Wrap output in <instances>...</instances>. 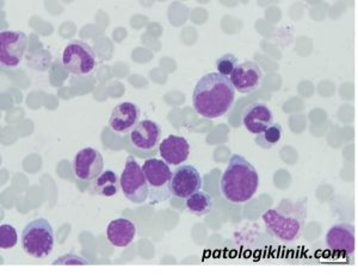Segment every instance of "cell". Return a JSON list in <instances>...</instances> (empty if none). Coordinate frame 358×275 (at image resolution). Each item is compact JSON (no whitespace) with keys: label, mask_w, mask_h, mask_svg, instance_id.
Instances as JSON below:
<instances>
[{"label":"cell","mask_w":358,"mask_h":275,"mask_svg":"<svg viewBox=\"0 0 358 275\" xmlns=\"http://www.w3.org/2000/svg\"><path fill=\"white\" fill-rule=\"evenodd\" d=\"M136 228L134 223L127 218L111 221L106 229V239L117 248H126L134 241Z\"/></svg>","instance_id":"cell-17"},{"label":"cell","mask_w":358,"mask_h":275,"mask_svg":"<svg viewBox=\"0 0 358 275\" xmlns=\"http://www.w3.org/2000/svg\"><path fill=\"white\" fill-rule=\"evenodd\" d=\"M76 177L83 181H92L104 170V160L98 150L91 147L79 150L72 162Z\"/></svg>","instance_id":"cell-11"},{"label":"cell","mask_w":358,"mask_h":275,"mask_svg":"<svg viewBox=\"0 0 358 275\" xmlns=\"http://www.w3.org/2000/svg\"><path fill=\"white\" fill-rule=\"evenodd\" d=\"M326 244L331 251L351 255L356 251V229L349 223H338L326 234Z\"/></svg>","instance_id":"cell-12"},{"label":"cell","mask_w":358,"mask_h":275,"mask_svg":"<svg viewBox=\"0 0 358 275\" xmlns=\"http://www.w3.org/2000/svg\"><path fill=\"white\" fill-rule=\"evenodd\" d=\"M123 195L129 202L143 204L148 198V185L143 174V167L134 156H128L122 175L120 178Z\"/></svg>","instance_id":"cell-7"},{"label":"cell","mask_w":358,"mask_h":275,"mask_svg":"<svg viewBox=\"0 0 358 275\" xmlns=\"http://www.w3.org/2000/svg\"><path fill=\"white\" fill-rule=\"evenodd\" d=\"M238 66V59L233 54H224L219 60L216 61V68L217 73L229 77L233 70Z\"/></svg>","instance_id":"cell-22"},{"label":"cell","mask_w":358,"mask_h":275,"mask_svg":"<svg viewBox=\"0 0 358 275\" xmlns=\"http://www.w3.org/2000/svg\"><path fill=\"white\" fill-rule=\"evenodd\" d=\"M28 49V37L22 31L6 30L0 34V61L5 68H17L21 65Z\"/></svg>","instance_id":"cell-8"},{"label":"cell","mask_w":358,"mask_h":275,"mask_svg":"<svg viewBox=\"0 0 358 275\" xmlns=\"http://www.w3.org/2000/svg\"><path fill=\"white\" fill-rule=\"evenodd\" d=\"M53 265H87V261L80 256L67 254L54 261Z\"/></svg>","instance_id":"cell-23"},{"label":"cell","mask_w":358,"mask_h":275,"mask_svg":"<svg viewBox=\"0 0 358 275\" xmlns=\"http://www.w3.org/2000/svg\"><path fill=\"white\" fill-rule=\"evenodd\" d=\"M143 170L148 185V198L153 205L171 198L172 170L166 162L150 158L143 163Z\"/></svg>","instance_id":"cell-5"},{"label":"cell","mask_w":358,"mask_h":275,"mask_svg":"<svg viewBox=\"0 0 358 275\" xmlns=\"http://www.w3.org/2000/svg\"><path fill=\"white\" fill-rule=\"evenodd\" d=\"M159 153L169 166H179L189 158L190 144L182 136L170 135L160 143Z\"/></svg>","instance_id":"cell-16"},{"label":"cell","mask_w":358,"mask_h":275,"mask_svg":"<svg viewBox=\"0 0 358 275\" xmlns=\"http://www.w3.org/2000/svg\"><path fill=\"white\" fill-rule=\"evenodd\" d=\"M162 138V128L151 119H143L131 130L129 138L131 144L138 150H153Z\"/></svg>","instance_id":"cell-15"},{"label":"cell","mask_w":358,"mask_h":275,"mask_svg":"<svg viewBox=\"0 0 358 275\" xmlns=\"http://www.w3.org/2000/svg\"><path fill=\"white\" fill-rule=\"evenodd\" d=\"M140 119V109L131 101H123L115 106L109 118V126L114 133L127 134L134 129Z\"/></svg>","instance_id":"cell-14"},{"label":"cell","mask_w":358,"mask_h":275,"mask_svg":"<svg viewBox=\"0 0 358 275\" xmlns=\"http://www.w3.org/2000/svg\"><path fill=\"white\" fill-rule=\"evenodd\" d=\"M18 242L17 230L10 224H1L0 225V248L3 251H8L16 246Z\"/></svg>","instance_id":"cell-21"},{"label":"cell","mask_w":358,"mask_h":275,"mask_svg":"<svg viewBox=\"0 0 358 275\" xmlns=\"http://www.w3.org/2000/svg\"><path fill=\"white\" fill-rule=\"evenodd\" d=\"M229 80L233 87L241 94H250L259 89L263 81V72L257 62L246 61L238 64Z\"/></svg>","instance_id":"cell-10"},{"label":"cell","mask_w":358,"mask_h":275,"mask_svg":"<svg viewBox=\"0 0 358 275\" xmlns=\"http://www.w3.org/2000/svg\"><path fill=\"white\" fill-rule=\"evenodd\" d=\"M202 184L200 172L192 165H184L172 170L171 193L177 198H189L201 191Z\"/></svg>","instance_id":"cell-9"},{"label":"cell","mask_w":358,"mask_h":275,"mask_svg":"<svg viewBox=\"0 0 358 275\" xmlns=\"http://www.w3.org/2000/svg\"><path fill=\"white\" fill-rule=\"evenodd\" d=\"M243 126L251 134L258 135L273 124V114L271 109L263 101H256L244 110Z\"/></svg>","instance_id":"cell-13"},{"label":"cell","mask_w":358,"mask_h":275,"mask_svg":"<svg viewBox=\"0 0 358 275\" xmlns=\"http://www.w3.org/2000/svg\"><path fill=\"white\" fill-rule=\"evenodd\" d=\"M185 207L187 210L192 212V215L195 216H206L212 211L213 209V199L212 195L203 192V191H199L194 195H190L187 198Z\"/></svg>","instance_id":"cell-19"},{"label":"cell","mask_w":358,"mask_h":275,"mask_svg":"<svg viewBox=\"0 0 358 275\" xmlns=\"http://www.w3.org/2000/svg\"><path fill=\"white\" fill-rule=\"evenodd\" d=\"M236 89L229 77L217 72L208 73L196 84L192 94V105L201 117L216 119L232 109Z\"/></svg>","instance_id":"cell-1"},{"label":"cell","mask_w":358,"mask_h":275,"mask_svg":"<svg viewBox=\"0 0 358 275\" xmlns=\"http://www.w3.org/2000/svg\"><path fill=\"white\" fill-rule=\"evenodd\" d=\"M121 187V182L118 175L115 173L114 170H103L97 178L92 180L91 185V191L94 195L110 198L117 195L118 190Z\"/></svg>","instance_id":"cell-18"},{"label":"cell","mask_w":358,"mask_h":275,"mask_svg":"<svg viewBox=\"0 0 358 275\" xmlns=\"http://www.w3.org/2000/svg\"><path fill=\"white\" fill-rule=\"evenodd\" d=\"M307 217V199H285L276 209L262 215L268 235L282 243H293L301 236Z\"/></svg>","instance_id":"cell-2"},{"label":"cell","mask_w":358,"mask_h":275,"mask_svg":"<svg viewBox=\"0 0 358 275\" xmlns=\"http://www.w3.org/2000/svg\"><path fill=\"white\" fill-rule=\"evenodd\" d=\"M23 251L34 259H43L54 248V231L50 223L45 218H37L27 224L22 231Z\"/></svg>","instance_id":"cell-4"},{"label":"cell","mask_w":358,"mask_h":275,"mask_svg":"<svg viewBox=\"0 0 358 275\" xmlns=\"http://www.w3.org/2000/svg\"><path fill=\"white\" fill-rule=\"evenodd\" d=\"M62 64L69 73L85 77L94 72L96 54L85 42L72 40L62 52Z\"/></svg>","instance_id":"cell-6"},{"label":"cell","mask_w":358,"mask_h":275,"mask_svg":"<svg viewBox=\"0 0 358 275\" xmlns=\"http://www.w3.org/2000/svg\"><path fill=\"white\" fill-rule=\"evenodd\" d=\"M282 126L277 123H273L271 126L266 128V129L257 135L256 143L261 148L264 149H271L273 146H276L278 142L281 141L282 138Z\"/></svg>","instance_id":"cell-20"},{"label":"cell","mask_w":358,"mask_h":275,"mask_svg":"<svg viewBox=\"0 0 358 275\" xmlns=\"http://www.w3.org/2000/svg\"><path fill=\"white\" fill-rule=\"evenodd\" d=\"M259 187V175L250 162L234 154L229 158L228 166L221 177V195L227 202L244 204L256 195Z\"/></svg>","instance_id":"cell-3"}]
</instances>
